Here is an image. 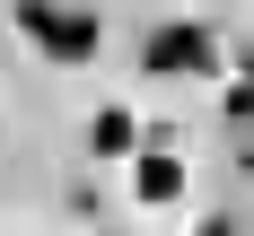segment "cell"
Masks as SVG:
<instances>
[{"label": "cell", "mask_w": 254, "mask_h": 236, "mask_svg": "<svg viewBox=\"0 0 254 236\" xmlns=\"http://www.w3.org/2000/svg\"><path fill=\"white\" fill-rule=\"evenodd\" d=\"M18 26L35 35V52H53V61H88V52H97V18H88V9H62V0H18Z\"/></svg>", "instance_id": "1"}, {"label": "cell", "mask_w": 254, "mask_h": 236, "mask_svg": "<svg viewBox=\"0 0 254 236\" xmlns=\"http://www.w3.org/2000/svg\"><path fill=\"white\" fill-rule=\"evenodd\" d=\"M149 70H167V79H184V70H210V26H158L149 35Z\"/></svg>", "instance_id": "2"}, {"label": "cell", "mask_w": 254, "mask_h": 236, "mask_svg": "<svg viewBox=\"0 0 254 236\" xmlns=\"http://www.w3.org/2000/svg\"><path fill=\"white\" fill-rule=\"evenodd\" d=\"M88 140H97V157H131V149H140V123H131L123 105H105L97 123H88Z\"/></svg>", "instance_id": "3"}, {"label": "cell", "mask_w": 254, "mask_h": 236, "mask_svg": "<svg viewBox=\"0 0 254 236\" xmlns=\"http://www.w3.org/2000/svg\"><path fill=\"white\" fill-rule=\"evenodd\" d=\"M131 184H140V201H176V192H184V166H176V157H140V166H131Z\"/></svg>", "instance_id": "4"}, {"label": "cell", "mask_w": 254, "mask_h": 236, "mask_svg": "<svg viewBox=\"0 0 254 236\" xmlns=\"http://www.w3.org/2000/svg\"><path fill=\"white\" fill-rule=\"evenodd\" d=\"M228 123H254V79H246V88L228 96Z\"/></svg>", "instance_id": "5"}, {"label": "cell", "mask_w": 254, "mask_h": 236, "mask_svg": "<svg viewBox=\"0 0 254 236\" xmlns=\"http://www.w3.org/2000/svg\"><path fill=\"white\" fill-rule=\"evenodd\" d=\"M237 70H246V79H254V44H246V52H237Z\"/></svg>", "instance_id": "6"}, {"label": "cell", "mask_w": 254, "mask_h": 236, "mask_svg": "<svg viewBox=\"0 0 254 236\" xmlns=\"http://www.w3.org/2000/svg\"><path fill=\"white\" fill-rule=\"evenodd\" d=\"M193 236H228V228H219V219H210V228H193Z\"/></svg>", "instance_id": "7"}]
</instances>
